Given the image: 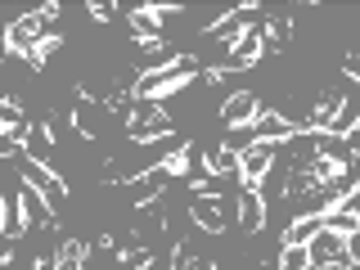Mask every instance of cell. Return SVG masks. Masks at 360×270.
Masks as SVG:
<instances>
[{
    "label": "cell",
    "instance_id": "6da1fadb",
    "mask_svg": "<svg viewBox=\"0 0 360 270\" xmlns=\"http://www.w3.org/2000/svg\"><path fill=\"white\" fill-rule=\"evenodd\" d=\"M198 77H202V59H198V54H180L172 68L140 77V82H135V99H153V104H162V99L180 95V90H189Z\"/></svg>",
    "mask_w": 360,
    "mask_h": 270
},
{
    "label": "cell",
    "instance_id": "7a4b0ae2",
    "mask_svg": "<svg viewBox=\"0 0 360 270\" xmlns=\"http://www.w3.org/2000/svg\"><path fill=\"white\" fill-rule=\"evenodd\" d=\"M122 127H127V144H144V149H153V144H162V140L176 135L172 112L162 104H153V99H135L131 112L122 117Z\"/></svg>",
    "mask_w": 360,
    "mask_h": 270
},
{
    "label": "cell",
    "instance_id": "3957f363",
    "mask_svg": "<svg viewBox=\"0 0 360 270\" xmlns=\"http://www.w3.org/2000/svg\"><path fill=\"white\" fill-rule=\"evenodd\" d=\"M230 202L234 198H225V194H189V221L198 225L202 234H225L234 225V217H230Z\"/></svg>",
    "mask_w": 360,
    "mask_h": 270
},
{
    "label": "cell",
    "instance_id": "277c9868",
    "mask_svg": "<svg viewBox=\"0 0 360 270\" xmlns=\"http://www.w3.org/2000/svg\"><path fill=\"white\" fill-rule=\"evenodd\" d=\"M270 54V41H266V27L257 22V27H248L239 41H230V54L221 59L225 72H248V68H257Z\"/></svg>",
    "mask_w": 360,
    "mask_h": 270
},
{
    "label": "cell",
    "instance_id": "5b68a950",
    "mask_svg": "<svg viewBox=\"0 0 360 270\" xmlns=\"http://www.w3.org/2000/svg\"><path fill=\"white\" fill-rule=\"evenodd\" d=\"M262 112H266V99L257 95V90H234V95L221 104L217 117H221V127H225V131H239V127H252Z\"/></svg>",
    "mask_w": 360,
    "mask_h": 270
},
{
    "label": "cell",
    "instance_id": "8992f818",
    "mask_svg": "<svg viewBox=\"0 0 360 270\" xmlns=\"http://www.w3.org/2000/svg\"><path fill=\"white\" fill-rule=\"evenodd\" d=\"M18 176H22V185H32V189H41L50 202H63L68 198V180L54 172L50 162H37V158H18Z\"/></svg>",
    "mask_w": 360,
    "mask_h": 270
},
{
    "label": "cell",
    "instance_id": "52a82bcc",
    "mask_svg": "<svg viewBox=\"0 0 360 270\" xmlns=\"http://www.w3.org/2000/svg\"><path fill=\"white\" fill-rule=\"evenodd\" d=\"M266 194L252 185H239V194H234V225H239V234H262L266 230Z\"/></svg>",
    "mask_w": 360,
    "mask_h": 270
},
{
    "label": "cell",
    "instance_id": "ba28073f",
    "mask_svg": "<svg viewBox=\"0 0 360 270\" xmlns=\"http://www.w3.org/2000/svg\"><path fill=\"white\" fill-rule=\"evenodd\" d=\"M275 162H279V144H252V149H243L239 153V185L262 189L266 176L275 172Z\"/></svg>",
    "mask_w": 360,
    "mask_h": 270
},
{
    "label": "cell",
    "instance_id": "9c48e42d",
    "mask_svg": "<svg viewBox=\"0 0 360 270\" xmlns=\"http://www.w3.org/2000/svg\"><path fill=\"white\" fill-rule=\"evenodd\" d=\"M176 14V5H135L127 14V27L135 41H162V18Z\"/></svg>",
    "mask_w": 360,
    "mask_h": 270
},
{
    "label": "cell",
    "instance_id": "30bf717a",
    "mask_svg": "<svg viewBox=\"0 0 360 270\" xmlns=\"http://www.w3.org/2000/svg\"><path fill=\"white\" fill-rule=\"evenodd\" d=\"M176 59H180V54H172V45H167V41H135L131 45V68L140 77L162 72V68H172Z\"/></svg>",
    "mask_w": 360,
    "mask_h": 270
},
{
    "label": "cell",
    "instance_id": "8fae6325",
    "mask_svg": "<svg viewBox=\"0 0 360 270\" xmlns=\"http://www.w3.org/2000/svg\"><path fill=\"white\" fill-rule=\"evenodd\" d=\"M176 185V180L172 176H167L162 172V167H153V172H144L140 180H135V185H131V207H158V198H162L167 194V189H172Z\"/></svg>",
    "mask_w": 360,
    "mask_h": 270
},
{
    "label": "cell",
    "instance_id": "7c38bea8",
    "mask_svg": "<svg viewBox=\"0 0 360 270\" xmlns=\"http://www.w3.org/2000/svg\"><path fill=\"white\" fill-rule=\"evenodd\" d=\"M307 248H311V270H320V266H329V262H352V257H347V239H342V234H333V230H320Z\"/></svg>",
    "mask_w": 360,
    "mask_h": 270
},
{
    "label": "cell",
    "instance_id": "4fadbf2b",
    "mask_svg": "<svg viewBox=\"0 0 360 270\" xmlns=\"http://www.w3.org/2000/svg\"><path fill=\"white\" fill-rule=\"evenodd\" d=\"M198 158H202V149H198L194 140H185V144H180V149H172L167 158H158V167H162V172L172 176V180H185L189 172H194V167H202Z\"/></svg>",
    "mask_w": 360,
    "mask_h": 270
},
{
    "label": "cell",
    "instance_id": "5bb4252c",
    "mask_svg": "<svg viewBox=\"0 0 360 270\" xmlns=\"http://www.w3.org/2000/svg\"><path fill=\"white\" fill-rule=\"evenodd\" d=\"M262 27H266L270 50H288L292 37H297V22H292L288 9H279V14H262Z\"/></svg>",
    "mask_w": 360,
    "mask_h": 270
},
{
    "label": "cell",
    "instance_id": "9a60e30c",
    "mask_svg": "<svg viewBox=\"0 0 360 270\" xmlns=\"http://www.w3.org/2000/svg\"><path fill=\"white\" fill-rule=\"evenodd\" d=\"M90 252H95V248H90L86 239H59V248H54V266L59 270H86V262H90Z\"/></svg>",
    "mask_w": 360,
    "mask_h": 270
},
{
    "label": "cell",
    "instance_id": "2e32d148",
    "mask_svg": "<svg viewBox=\"0 0 360 270\" xmlns=\"http://www.w3.org/2000/svg\"><path fill=\"white\" fill-rule=\"evenodd\" d=\"M207 162H202V172L207 176H221V180H239V149H230V144H217L212 153H202Z\"/></svg>",
    "mask_w": 360,
    "mask_h": 270
},
{
    "label": "cell",
    "instance_id": "e0dca14e",
    "mask_svg": "<svg viewBox=\"0 0 360 270\" xmlns=\"http://www.w3.org/2000/svg\"><path fill=\"white\" fill-rule=\"evenodd\" d=\"M0 212H5V243H18L22 234H27V212H22V198H18V189H14V194H5V198H0Z\"/></svg>",
    "mask_w": 360,
    "mask_h": 270
},
{
    "label": "cell",
    "instance_id": "ac0fdd59",
    "mask_svg": "<svg viewBox=\"0 0 360 270\" xmlns=\"http://www.w3.org/2000/svg\"><path fill=\"white\" fill-rule=\"evenodd\" d=\"M22 149H27V158H37V162H50V158H54V127H45V122H37ZM50 167H54V162H50Z\"/></svg>",
    "mask_w": 360,
    "mask_h": 270
},
{
    "label": "cell",
    "instance_id": "d6986e66",
    "mask_svg": "<svg viewBox=\"0 0 360 270\" xmlns=\"http://www.w3.org/2000/svg\"><path fill=\"white\" fill-rule=\"evenodd\" d=\"M360 127V95H347L342 99V108H338V117H333V127H329V135H338V140H347Z\"/></svg>",
    "mask_w": 360,
    "mask_h": 270
},
{
    "label": "cell",
    "instance_id": "ffe728a7",
    "mask_svg": "<svg viewBox=\"0 0 360 270\" xmlns=\"http://www.w3.org/2000/svg\"><path fill=\"white\" fill-rule=\"evenodd\" d=\"M324 230V217H292L284 225V243H311Z\"/></svg>",
    "mask_w": 360,
    "mask_h": 270
},
{
    "label": "cell",
    "instance_id": "44dd1931",
    "mask_svg": "<svg viewBox=\"0 0 360 270\" xmlns=\"http://www.w3.org/2000/svg\"><path fill=\"white\" fill-rule=\"evenodd\" d=\"M275 270H311V248L307 243H284L279 248Z\"/></svg>",
    "mask_w": 360,
    "mask_h": 270
},
{
    "label": "cell",
    "instance_id": "7402d4cb",
    "mask_svg": "<svg viewBox=\"0 0 360 270\" xmlns=\"http://www.w3.org/2000/svg\"><path fill=\"white\" fill-rule=\"evenodd\" d=\"M324 230H333V234H356L360 230V212H352V207H338V212H329V217H324Z\"/></svg>",
    "mask_w": 360,
    "mask_h": 270
},
{
    "label": "cell",
    "instance_id": "603a6c76",
    "mask_svg": "<svg viewBox=\"0 0 360 270\" xmlns=\"http://www.w3.org/2000/svg\"><path fill=\"white\" fill-rule=\"evenodd\" d=\"M153 262H158V252L149 243H140V248H127V252L117 257V270H149Z\"/></svg>",
    "mask_w": 360,
    "mask_h": 270
},
{
    "label": "cell",
    "instance_id": "cb8c5ba5",
    "mask_svg": "<svg viewBox=\"0 0 360 270\" xmlns=\"http://www.w3.org/2000/svg\"><path fill=\"white\" fill-rule=\"evenodd\" d=\"M59 45H63V37H45L41 45H37V50H32L27 54V59H22V63H27L32 68V72H45V63H50V54L54 50H59Z\"/></svg>",
    "mask_w": 360,
    "mask_h": 270
},
{
    "label": "cell",
    "instance_id": "d4e9b609",
    "mask_svg": "<svg viewBox=\"0 0 360 270\" xmlns=\"http://www.w3.org/2000/svg\"><path fill=\"white\" fill-rule=\"evenodd\" d=\"M0 122H5V131L27 127V117H22V108H18V99H14V95H5V104H0Z\"/></svg>",
    "mask_w": 360,
    "mask_h": 270
},
{
    "label": "cell",
    "instance_id": "484cf974",
    "mask_svg": "<svg viewBox=\"0 0 360 270\" xmlns=\"http://www.w3.org/2000/svg\"><path fill=\"white\" fill-rule=\"evenodd\" d=\"M194 262H198L194 248H189V243H176V252H172V270H194Z\"/></svg>",
    "mask_w": 360,
    "mask_h": 270
},
{
    "label": "cell",
    "instance_id": "4316f807",
    "mask_svg": "<svg viewBox=\"0 0 360 270\" xmlns=\"http://www.w3.org/2000/svg\"><path fill=\"white\" fill-rule=\"evenodd\" d=\"M86 14L95 18V22H108L112 14H117V5H112V0H108V5H104V0H90V5H86Z\"/></svg>",
    "mask_w": 360,
    "mask_h": 270
},
{
    "label": "cell",
    "instance_id": "83f0119b",
    "mask_svg": "<svg viewBox=\"0 0 360 270\" xmlns=\"http://www.w3.org/2000/svg\"><path fill=\"white\" fill-rule=\"evenodd\" d=\"M342 72L352 77V82H360V50H352V54L342 59Z\"/></svg>",
    "mask_w": 360,
    "mask_h": 270
},
{
    "label": "cell",
    "instance_id": "f1b7e54d",
    "mask_svg": "<svg viewBox=\"0 0 360 270\" xmlns=\"http://www.w3.org/2000/svg\"><path fill=\"white\" fill-rule=\"evenodd\" d=\"M32 270H59V266H54V252H41V257H32Z\"/></svg>",
    "mask_w": 360,
    "mask_h": 270
},
{
    "label": "cell",
    "instance_id": "f546056e",
    "mask_svg": "<svg viewBox=\"0 0 360 270\" xmlns=\"http://www.w3.org/2000/svg\"><path fill=\"white\" fill-rule=\"evenodd\" d=\"M347 257H352V262L360 266V230H356V234H347Z\"/></svg>",
    "mask_w": 360,
    "mask_h": 270
},
{
    "label": "cell",
    "instance_id": "4dcf8cb0",
    "mask_svg": "<svg viewBox=\"0 0 360 270\" xmlns=\"http://www.w3.org/2000/svg\"><path fill=\"white\" fill-rule=\"evenodd\" d=\"M347 149H352V153L360 158V131H352V135H347Z\"/></svg>",
    "mask_w": 360,
    "mask_h": 270
},
{
    "label": "cell",
    "instance_id": "1f68e13d",
    "mask_svg": "<svg viewBox=\"0 0 360 270\" xmlns=\"http://www.w3.org/2000/svg\"><path fill=\"white\" fill-rule=\"evenodd\" d=\"M217 270H234V266H217Z\"/></svg>",
    "mask_w": 360,
    "mask_h": 270
}]
</instances>
